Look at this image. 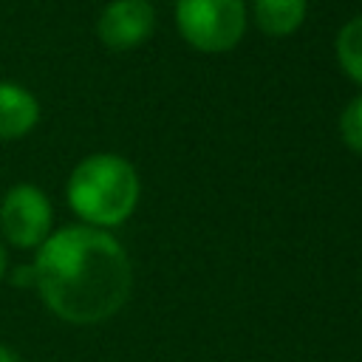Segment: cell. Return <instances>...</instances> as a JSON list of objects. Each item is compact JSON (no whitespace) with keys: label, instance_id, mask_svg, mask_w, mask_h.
I'll list each match as a JSON object with an SVG mask.
<instances>
[{"label":"cell","instance_id":"6da1fadb","mask_svg":"<svg viewBox=\"0 0 362 362\" xmlns=\"http://www.w3.org/2000/svg\"><path fill=\"white\" fill-rule=\"evenodd\" d=\"M34 286L59 320L93 325L113 317L130 294L133 272L122 243L96 226L51 232L31 266Z\"/></svg>","mask_w":362,"mask_h":362},{"label":"cell","instance_id":"7a4b0ae2","mask_svg":"<svg viewBox=\"0 0 362 362\" xmlns=\"http://www.w3.org/2000/svg\"><path fill=\"white\" fill-rule=\"evenodd\" d=\"M68 204L88 226L122 223L139 201V175L122 156L93 153L68 178Z\"/></svg>","mask_w":362,"mask_h":362},{"label":"cell","instance_id":"3957f363","mask_svg":"<svg viewBox=\"0 0 362 362\" xmlns=\"http://www.w3.org/2000/svg\"><path fill=\"white\" fill-rule=\"evenodd\" d=\"M175 23L189 45L201 51H226L246 28V8L243 0H178Z\"/></svg>","mask_w":362,"mask_h":362},{"label":"cell","instance_id":"277c9868","mask_svg":"<svg viewBox=\"0 0 362 362\" xmlns=\"http://www.w3.org/2000/svg\"><path fill=\"white\" fill-rule=\"evenodd\" d=\"M54 223V209L48 195L34 184H14L0 204L3 238L17 249H40Z\"/></svg>","mask_w":362,"mask_h":362},{"label":"cell","instance_id":"5b68a950","mask_svg":"<svg viewBox=\"0 0 362 362\" xmlns=\"http://www.w3.org/2000/svg\"><path fill=\"white\" fill-rule=\"evenodd\" d=\"M156 25V11L147 0H110L96 23L99 40L113 51L141 45Z\"/></svg>","mask_w":362,"mask_h":362},{"label":"cell","instance_id":"8992f818","mask_svg":"<svg viewBox=\"0 0 362 362\" xmlns=\"http://www.w3.org/2000/svg\"><path fill=\"white\" fill-rule=\"evenodd\" d=\"M40 122V102L17 82H0V141L23 139Z\"/></svg>","mask_w":362,"mask_h":362},{"label":"cell","instance_id":"52a82bcc","mask_svg":"<svg viewBox=\"0 0 362 362\" xmlns=\"http://www.w3.org/2000/svg\"><path fill=\"white\" fill-rule=\"evenodd\" d=\"M305 17V0H255V20L266 34H288Z\"/></svg>","mask_w":362,"mask_h":362},{"label":"cell","instance_id":"ba28073f","mask_svg":"<svg viewBox=\"0 0 362 362\" xmlns=\"http://www.w3.org/2000/svg\"><path fill=\"white\" fill-rule=\"evenodd\" d=\"M337 57L345 74L362 82V17L348 20L337 34Z\"/></svg>","mask_w":362,"mask_h":362},{"label":"cell","instance_id":"9c48e42d","mask_svg":"<svg viewBox=\"0 0 362 362\" xmlns=\"http://www.w3.org/2000/svg\"><path fill=\"white\" fill-rule=\"evenodd\" d=\"M339 133H342V141L351 150L362 153V96L351 99L348 107L342 110V116H339Z\"/></svg>","mask_w":362,"mask_h":362},{"label":"cell","instance_id":"30bf717a","mask_svg":"<svg viewBox=\"0 0 362 362\" xmlns=\"http://www.w3.org/2000/svg\"><path fill=\"white\" fill-rule=\"evenodd\" d=\"M0 362H20V356H17L14 348H8V345L0 342Z\"/></svg>","mask_w":362,"mask_h":362},{"label":"cell","instance_id":"8fae6325","mask_svg":"<svg viewBox=\"0 0 362 362\" xmlns=\"http://www.w3.org/2000/svg\"><path fill=\"white\" fill-rule=\"evenodd\" d=\"M6 274V249H3V243H0V277Z\"/></svg>","mask_w":362,"mask_h":362}]
</instances>
